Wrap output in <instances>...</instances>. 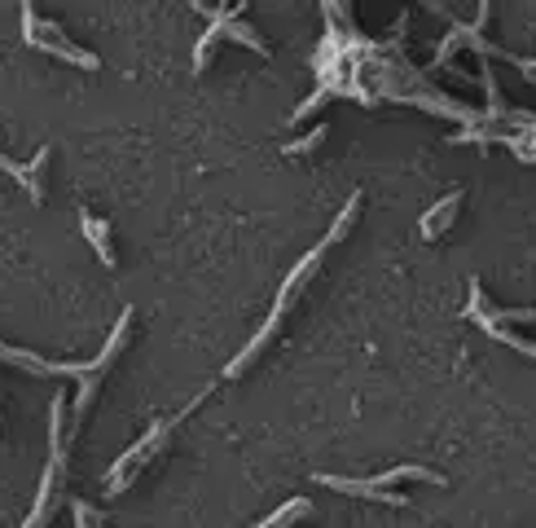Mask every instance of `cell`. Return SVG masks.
<instances>
[{"label": "cell", "instance_id": "7c38bea8", "mask_svg": "<svg viewBox=\"0 0 536 528\" xmlns=\"http://www.w3.org/2000/svg\"><path fill=\"white\" fill-rule=\"evenodd\" d=\"M330 137V124H317L312 132H304V137H295V141H286L282 146V154H290V159H295V154H308V150H317L321 141Z\"/></svg>", "mask_w": 536, "mask_h": 528}, {"label": "cell", "instance_id": "8fae6325", "mask_svg": "<svg viewBox=\"0 0 536 528\" xmlns=\"http://www.w3.org/2000/svg\"><path fill=\"white\" fill-rule=\"evenodd\" d=\"M308 511H312V502H308V498H290V502H282V506H277L273 515H264V520L255 524V528H290L295 520H304Z\"/></svg>", "mask_w": 536, "mask_h": 528}, {"label": "cell", "instance_id": "6da1fadb", "mask_svg": "<svg viewBox=\"0 0 536 528\" xmlns=\"http://www.w3.org/2000/svg\"><path fill=\"white\" fill-rule=\"evenodd\" d=\"M128 326H132V308L119 313V322H115V330H110L106 348L97 352L93 361H44L40 352L14 348V344H5V339H0V361H14V366L31 370V374H44V379H88V374H106V366L119 357V348H124V339H128Z\"/></svg>", "mask_w": 536, "mask_h": 528}, {"label": "cell", "instance_id": "277c9868", "mask_svg": "<svg viewBox=\"0 0 536 528\" xmlns=\"http://www.w3.org/2000/svg\"><path fill=\"white\" fill-rule=\"evenodd\" d=\"M194 405H198V401H194ZM194 405H189V410H194ZM189 410H185V414H189ZM185 414H176V418H163V423H154L150 432H145V436L137 440V445H132L128 454L119 458L115 467H110V476H106V493H124L128 484H132V476H137V471L145 467V462H150V454H154V449L163 445V440H167V432H172V427L181 423Z\"/></svg>", "mask_w": 536, "mask_h": 528}, {"label": "cell", "instance_id": "30bf717a", "mask_svg": "<svg viewBox=\"0 0 536 528\" xmlns=\"http://www.w3.org/2000/svg\"><path fill=\"white\" fill-rule=\"evenodd\" d=\"M400 480H422V484H444L440 471H431V467H422V462H405V467H392V471H383V476H370L374 489H387V484H400Z\"/></svg>", "mask_w": 536, "mask_h": 528}, {"label": "cell", "instance_id": "52a82bcc", "mask_svg": "<svg viewBox=\"0 0 536 528\" xmlns=\"http://www.w3.org/2000/svg\"><path fill=\"white\" fill-rule=\"evenodd\" d=\"M317 484H326L334 493H348V498H370V502H387V506H409L405 493L392 489H374L370 480H348V476H317Z\"/></svg>", "mask_w": 536, "mask_h": 528}, {"label": "cell", "instance_id": "4fadbf2b", "mask_svg": "<svg viewBox=\"0 0 536 528\" xmlns=\"http://www.w3.org/2000/svg\"><path fill=\"white\" fill-rule=\"evenodd\" d=\"M44 163H49V146H40L36 150V159H31L27 163V176H31V198H36V203H40V198H44Z\"/></svg>", "mask_w": 536, "mask_h": 528}, {"label": "cell", "instance_id": "2e32d148", "mask_svg": "<svg viewBox=\"0 0 536 528\" xmlns=\"http://www.w3.org/2000/svg\"><path fill=\"white\" fill-rule=\"evenodd\" d=\"M71 515H75V528H97L93 524V506H88V502H75Z\"/></svg>", "mask_w": 536, "mask_h": 528}, {"label": "cell", "instance_id": "5bb4252c", "mask_svg": "<svg viewBox=\"0 0 536 528\" xmlns=\"http://www.w3.org/2000/svg\"><path fill=\"white\" fill-rule=\"evenodd\" d=\"M326 97H330V93H326V88L317 84V93H312V97H304V102L295 106V115H290V124H299V119H308V115H312V110H317V106H326Z\"/></svg>", "mask_w": 536, "mask_h": 528}, {"label": "cell", "instance_id": "9c48e42d", "mask_svg": "<svg viewBox=\"0 0 536 528\" xmlns=\"http://www.w3.org/2000/svg\"><path fill=\"white\" fill-rule=\"evenodd\" d=\"M80 229H84V238L93 242L97 260H102L106 269H115V247H110V225H106V220L93 216V212H80Z\"/></svg>", "mask_w": 536, "mask_h": 528}, {"label": "cell", "instance_id": "8992f818", "mask_svg": "<svg viewBox=\"0 0 536 528\" xmlns=\"http://www.w3.org/2000/svg\"><path fill=\"white\" fill-rule=\"evenodd\" d=\"M462 198H466L462 190H449V194L440 198V203H431L427 212H422V220H418V234L427 238V242H435V238H440L444 229H449L453 220H457V207H462Z\"/></svg>", "mask_w": 536, "mask_h": 528}, {"label": "cell", "instance_id": "5b68a950", "mask_svg": "<svg viewBox=\"0 0 536 528\" xmlns=\"http://www.w3.org/2000/svg\"><path fill=\"white\" fill-rule=\"evenodd\" d=\"M466 317L484 330V326H532L536 322V308H497L484 295V286L471 282V304H466Z\"/></svg>", "mask_w": 536, "mask_h": 528}, {"label": "cell", "instance_id": "3957f363", "mask_svg": "<svg viewBox=\"0 0 536 528\" xmlns=\"http://www.w3.org/2000/svg\"><path fill=\"white\" fill-rule=\"evenodd\" d=\"M18 14H22V40H27L31 49L53 53V58H62V62H75L80 71H97V66H102V58H97V53H88V49H80V44L62 40L58 27H53V22H44V18L36 14V5H22Z\"/></svg>", "mask_w": 536, "mask_h": 528}, {"label": "cell", "instance_id": "ba28073f", "mask_svg": "<svg viewBox=\"0 0 536 528\" xmlns=\"http://www.w3.org/2000/svg\"><path fill=\"white\" fill-rule=\"evenodd\" d=\"M62 462L66 458H49V467H44V476H40V489H36V506L27 511V520H22V528H44V520H49V511H53V498H58V476H62Z\"/></svg>", "mask_w": 536, "mask_h": 528}, {"label": "cell", "instance_id": "9a60e30c", "mask_svg": "<svg viewBox=\"0 0 536 528\" xmlns=\"http://www.w3.org/2000/svg\"><path fill=\"white\" fill-rule=\"evenodd\" d=\"M0 172L5 176H14V181L22 185V190H31V176H27V163H14L9 154H0Z\"/></svg>", "mask_w": 536, "mask_h": 528}, {"label": "cell", "instance_id": "7a4b0ae2", "mask_svg": "<svg viewBox=\"0 0 536 528\" xmlns=\"http://www.w3.org/2000/svg\"><path fill=\"white\" fill-rule=\"evenodd\" d=\"M330 247H334V242H330V238H321V242H317V247H312V251H308V256H304V260H299V264H295V269H290V273H286V282H282V291H277V300H273V313H268V322H264L260 330H255V335H251V344H247V348H242V352H238V357H233V361H229V366H225V374H229V379H238V374H242V370H247V366H251V361H255V357H260V352H264V344H268V339H273V335H277V326H282L286 308H290V304H295V295H299V291H304V286H308V278H312V273H317V269H321V260H326V251H330Z\"/></svg>", "mask_w": 536, "mask_h": 528}]
</instances>
